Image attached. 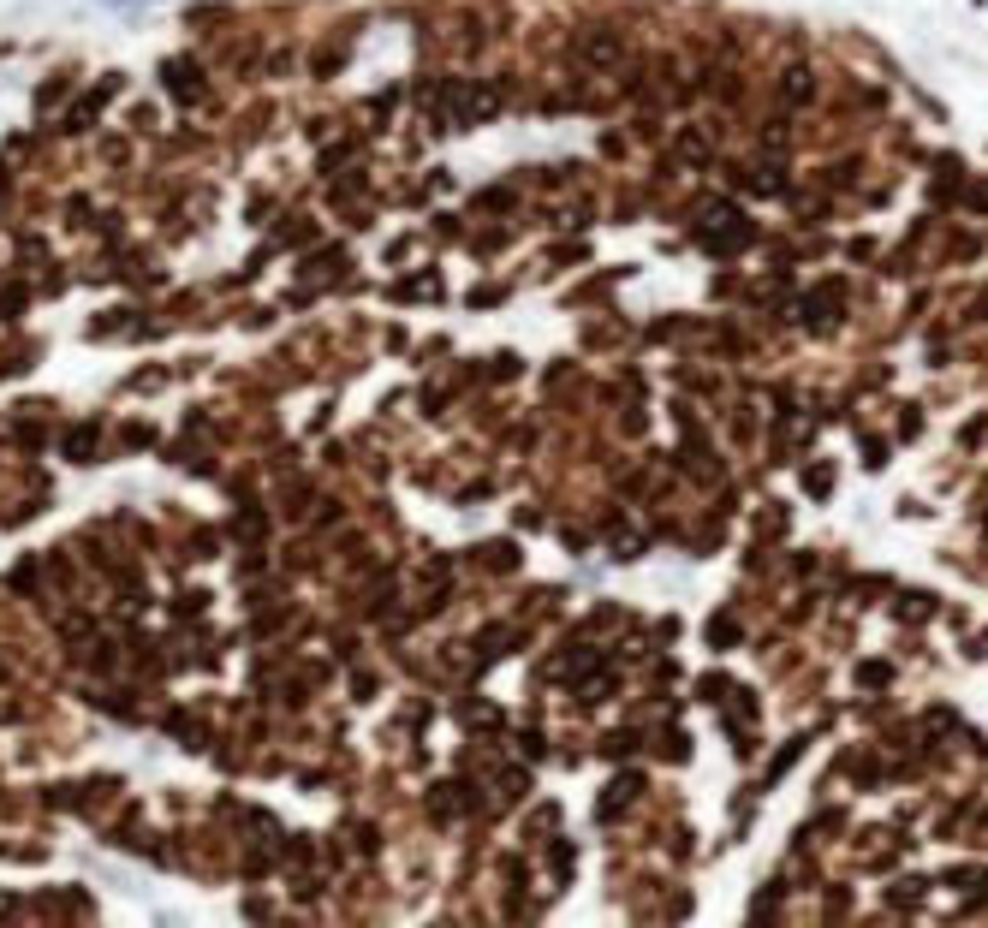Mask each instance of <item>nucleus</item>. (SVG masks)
I'll use <instances>...</instances> for the list:
<instances>
[{
    "label": "nucleus",
    "instance_id": "1",
    "mask_svg": "<svg viewBox=\"0 0 988 928\" xmlns=\"http://www.w3.org/2000/svg\"><path fill=\"white\" fill-rule=\"evenodd\" d=\"M167 90H173V96H185V102H203V96H209V90H203V72H197V66H185V60H173V66H167Z\"/></svg>",
    "mask_w": 988,
    "mask_h": 928
},
{
    "label": "nucleus",
    "instance_id": "2",
    "mask_svg": "<svg viewBox=\"0 0 988 928\" xmlns=\"http://www.w3.org/2000/svg\"><path fill=\"white\" fill-rule=\"evenodd\" d=\"M90 441H96V435H90V429H72V435H66V453H72V459H78V453H90Z\"/></svg>",
    "mask_w": 988,
    "mask_h": 928
}]
</instances>
